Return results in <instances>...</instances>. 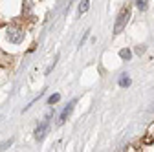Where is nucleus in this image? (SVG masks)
<instances>
[{
    "mask_svg": "<svg viewBox=\"0 0 154 152\" xmlns=\"http://www.w3.org/2000/svg\"><path fill=\"white\" fill-rule=\"evenodd\" d=\"M128 17H130V8L127 6V8L121 9V13L118 15V20H116V24H114V33H116V35H119V33L123 31V28H125L127 22H128Z\"/></svg>",
    "mask_w": 154,
    "mask_h": 152,
    "instance_id": "nucleus-1",
    "label": "nucleus"
},
{
    "mask_svg": "<svg viewBox=\"0 0 154 152\" xmlns=\"http://www.w3.org/2000/svg\"><path fill=\"white\" fill-rule=\"evenodd\" d=\"M48 126H50V119H44L41 125L37 126V130H35V138H37L38 141H42V139H44L46 132H48Z\"/></svg>",
    "mask_w": 154,
    "mask_h": 152,
    "instance_id": "nucleus-2",
    "label": "nucleus"
},
{
    "mask_svg": "<svg viewBox=\"0 0 154 152\" xmlns=\"http://www.w3.org/2000/svg\"><path fill=\"white\" fill-rule=\"evenodd\" d=\"M8 39H9V42L18 44V42H22L24 33H22V31H18V29H9V31H8Z\"/></svg>",
    "mask_w": 154,
    "mask_h": 152,
    "instance_id": "nucleus-3",
    "label": "nucleus"
},
{
    "mask_svg": "<svg viewBox=\"0 0 154 152\" xmlns=\"http://www.w3.org/2000/svg\"><path fill=\"white\" fill-rule=\"evenodd\" d=\"M73 106H75V101H70V103H68V106H66V108L61 112V116H59V123H61V125H63V123H64V121L70 117V114H72Z\"/></svg>",
    "mask_w": 154,
    "mask_h": 152,
    "instance_id": "nucleus-4",
    "label": "nucleus"
},
{
    "mask_svg": "<svg viewBox=\"0 0 154 152\" xmlns=\"http://www.w3.org/2000/svg\"><path fill=\"white\" fill-rule=\"evenodd\" d=\"M128 84H130V77H128L127 73H123L121 77H119V86H121V88H127Z\"/></svg>",
    "mask_w": 154,
    "mask_h": 152,
    "instance_id": "nucleus-5",
    "label": "nucleus"
},
{
    "mask_svg": "<svg viewBox=\"0 0 154 152\" xmlns=\"http://www.w3.org/2000/svg\"><path fill=\"white\" fill-rule=\"evenodd\" d=\"M90 0H83V2L79 4V9H77V11H79V15H83V13H86L88 11V8H90Z\"/></svg>",
    "mask_w": 154,
    "mask_h": 152,
    "instance_id": "nucleus-6",
    "label": "nucleus"
},
{
    "mask_svg": "<svg viewBox=\"0 0 154 152\" xmlns=\"http://www.w3.org/2000/svg\"><path fill=\"white\" fill-rule=\"evenodd\" d=\"M136 6H138V9H140V11H147V8H149L147 0H136Z\"/></svg>",
    "mask_w": 154,
    "mask_h": 152,
    "instance_id": "nucleus-7",
    "label": "nucleus"
},
{
    "mask_svg": "<svg viewBox=\"0 0 154 152\" xmlns=\"http://www.w3.org/2000/svg\"><path fill=\"white\" fill-rule=\"evenodd\" d=\"M119 57H121V59H127V61H128L130 57H132V53H130V50H127V48H125V50H121V51H119Z\"/></svg>",
    "mask_w": 154,
    "mask_h": 152,
    "instance_id": "nucleus-8",
    "label": "nucleus"
},
{
    "mask_svg": "<svg viewBox=\"0 0 154 152\" xmlns=\"http://www.w3.org/2000/svg\"><path fill=\"white\" fill-rule=\"evenodd\" d=\"M59 99H61V96H59V93H55V96H51V97L48 99V103H50V105H55Z\"/></svg>",
    "mask_w": 154,
    "mask_h": 152,
    "instance_id": "nucleus-9",
    "label": "nucleus"
},
{
    "mask_svg": "<svg viewBox=\"0 0 154 152\" xmlns=\"http://www.w3.org/2000/svg\"><path fill=\"white\" fill-rule=\"evenodd\" d=\"M143 51H145V46H140V48H138V50H136V53H140V55H141V53H143Z\"/></svg>",
    "mask_w": 154,
    "mask_h": 152,
    "instance_id": "nucleus-10",
    "label": "nucleus"
}]
</instances>
